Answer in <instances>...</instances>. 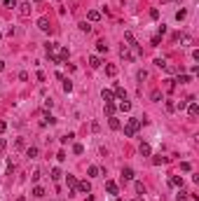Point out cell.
Segmentation results:
<instances>
[{
    "label": "cell",
    "instance_id": "1",
    "mask_svg": "<svg viewBox=\"0 0 199 201\" xmlns=\"http://www.w3.org/2000/svg\"><path fill=\"white\" fill-rule=\"evenodd\" d=\"M143 124H141V119H138V117H129V119H126V124H124V136H136V131L138 129H141Z\"/></svg>",
    "mask_w": 199,
    "mask_h": 201
},
{
    "label": "cell",
    "instance_id": "2",
    "mask_svg": "<svg viewBox=\"0 0 199 201\" xmlns=\"http://www.w3.org/2000/svg\"><path fill=\"white\" fill-rule=\"evenodd\" d=\"M120 56L124 58V61H134V54L129 52V47H126V45H122V47H120Z\"/></svg>",
    "mask_w": 199,
    "mask_h": 201
},
{
    "label": "cell",
    "instance_id": "3",
    "mask_svg": "<svg viewBox=\"0 0 199 201\" xmlns=\"http://www.w3.org/2000/svg\"><path fill=\"white\" fill-rule=\"evenodd\" d=\"M77 190L82 192V194H89L91 192V182L89 180H82V182H77Z\"/></svg>",
    "mask_w": 199,
    "mask_h": 201
},
{
    "label": "cell",
    "instance_id": "4",
    "mask_svg": "<svg viewBox=\"0 0 199 201\" xmlns=\"http://www.w3.org/2000/svg\"><path fill=\"white\" fill-rule=\"evenodd\" d=\"M101 98H103L105 103H115V94H113L110 89H103V91H101Z\"/></svg>",
    "mask_w": 199,
    "mask_h": 201
},
{
    "label": "cell",
    "instance_id": "5",
    "mask_svg": "<svg viewBox=\"0 0 199 201\" xmlns=\"http://www.w3.org/2000/svg\"><path fill=\"white\" fill-rule=\"evenodd\" d=\"M99 19H101V12H96V10H89V12H87V21H89V24H96Z\"/></svg>",
    "mask_w": 199,
    "mask_h": 201
},
{
    "label": "cell",
    "instance_id": "6",
    "mask_svg": "<svg viewBox=\"0 0 199 201\" xmlns=\"http://www.w3.org/2000/svg\"><path fill=\"white\" fill-rule=\"evenodd\" d=\"M38 28L45 31V33L49 31V19H47V16H40V19H38Z\"/></svg>",
    "mask_w": 199,
    "mask_h": 201
},
{
    "label": "cell",
    "instance_id": "7",
    "mask_svg": "<svg viewBox=\"0 0 199 201\" xmlns=\"http://www.w3.org/2000/svg\"><path fill=\"white\" fill-rule=\"evenodd\" d=\"M66 182H68V187H70V194H75V190H77V180H75V175H66Z\"/></svg>",
    "mask_w": 199,
    "mask_h": 201
},
{
    "label": "cell",
    "instance_id": "8",
    "mask_svg": "<svg viewBox=\"0 0 199 201\" xmlns=\"http://www.w3.org/2000/svg\"><path fill=\"white\" fill-rule=\"evenodd\" d=\"M169 185L171 187H183V178H180V175H171V178H169Z\"/></svg>",
    "mask_w": 199,
    "mask_h": 201
},
{
    "label": "cell",
    "instance_id": "9",
    "mask_svg": "<svg viewBox=\"0 0 199 201\" xmlns=\"http://www.w3.org/2000/svg\"><path fill=\"white\" fill-rule=\"evenodd\" d=\"M19 14H21V16H28V14H31V2H21V5H19Z\"/></svg>",
    "mask_w": 199,
    "mask_h": 201
},
{
    "label": "cell",
    "instance_id": "10",
    "mask_svg": "<svg viewBox=\"0 0 199 201\" xmlns=\"http://www.w3.org/2000/svg\"><path fill=\"white\" fill-rule=\"evenodd\" d=\"M89 66H91V68H101V56H99V54H91V56H89Z\"/></svg>",
    "mask_w": 199,
    "mask_h": 201
},
{
    "label": "cell",
    "instance_id": "11",
    "mask_svg": "<svg viewBox=\"0 0 199 201\" xmlns=\"http://www.w3.org/2000/svg\"><path fill=\"white\" fill-rule=\"evenodd\" d=\"M108 126L113 129V131H117L122 124H120V119H117V117H108Z\"/></svg>",
    "mask_w": 199,
    "mask_h": 201
},
{
    "label": "cell",
    "instance_id": "12",
    "mask_svg": "<svg viewBox=\"0 0 199 201\" xmlns=\"http://www.w3.org/2000/svg\"><path fill=\"white\" fill-rule=\"evenodd\" d=\"M113 94H115V96H117V98H120V101H126V91L122 89L120 84H115V91H113Z\"/></svg>",
    "mask_w": 199,
    "mask_h": 201
},
{
    "label": "cell",
    "instance_id": "13",
    "mask_svg": "<svg viewBox=\"0 0 199 201\" xmlns=\"http://www.w3.org/2000/svg\"><path fill=\"white\" fill-rule=\"evenodd\" d=\"M115 112H117V105H115V103H105V115H108V117H115Z\"/></svg>",
    "mask_w": 199,
    "mask_h": 201
},
{
    "label": "cell",
    "instance_id": "14",
    "mask_svg": "<svg viewBox=\"0 0 199 201\" xmlns=\"http://www.w3.org/2000/svg\"><path fill=\"white\" fill-rule=\"evenodd\" d=\"M122 178H124V180H134V169L124 166V169H122Z\"/></svg>",
    "mask_w": 199,
    "mask_h": 201
},
{
    "label": "cell",
    "instance_id": "15",
    "mask_svg": "<svg viewBox=\"0 0 199 201\" xmlns=\"http://www.w3.org/2000/svg\"><path fill=\"white\" fill-rule=\"evenodd\" d=\"M59 61H61V63L68 61V49H66V47H59Z\"/></svg>",
    "mask_w": 199,
    "mask_h": 201
},
{
    "label": "cell",
    "instance_id": "16",
    "mask_svg": "<svg viewBox=\"0 0 199 201\" xmlns=\"http://www.w3.org/2000/svg\"><path fill=\"white\" fill-rule=\"evenodd\" d=\"M188 112H190V117H197V115H199V105L194 103V101H192V103L188 105Z\"/></svg>",
    "mask_w": 199,
    "mask_h": 201
},
{
    "label": "cell",
    "instance_id": "17",
    "mask_svg": "<svg viewBox=\"0 0 199 201\" xmlns=\"http://www.w3.org/2000/svg\"><path fill=\"white\" fill-rule=\"evenodd\" d=\"M105 190H108L110 194H117V182L115 180H108V182H105Z\"/></svg>",
    "mask_w": 199,
    "mask_h": 201
},
{
    "label": "cell",
    "instance_id": "18",
    "mask_svg": "<svg viewBox=\"0 0 199 201\" xmlns=\"http://www.w3.org/2000/svg\"><path fill=\"white\" fill-rule=\"evenodd\" d=\"M63 79V91H66V94H70V91H73V82H70L68 77H61Z\"/></svg>",
    "mask_w": 199,
    "mask_h": 201
},
{
    "label": "cell",
    "instance_id": "19",
    "mask_svg": "<svg viewBox=\"0 0 199 201\" xmlns=\"http://www.w3.org/2000/svg\"><path fill=\"white\" fill-rule=\"evenodd\" d=\"M54 122H56V119H54L52 115H45V117L40 119V126H47V124H54Z\"/></svg>",
    "mask_w": 199,
    "mask_h": 201
},
{
    "label": "cell",
    "instance_id": "20",
    "mask_svg": "<svg viewBox=\"0 0 199 201\" xmlns=\"http://www.w3.org/2000/svg\"><path fill=\"white\" fill-rule=\"evenodd\" d=\"M117 108H120L122 112H129V110H131V103H129V101H120V103H117Z\"/></svg>",
    "mask_w": 199,
    "mask_h": 201
},
{
    "label": "cell",
    "instance_id": "21",
    "mask_svg": "<svg viewBox=\"0 0 199 201\" xmlns=\"http://www.w3.org/2000/svg\"><path fill=\"white\" fill-rule=\"evenodd\" d=\"M38 152H40V150H38V148H35V145H31V148H28V150H26V154H28V159H35V157H38Z\"/></svg>",
    "mask_w": 199,
    "mask_h": 201
},
{
    "label": "cell",
    "instance_id": "22",
    "mask_svg": "<svg viewBox=\"0 0 199 201\" xmlns=\"http://www.w3.org/2000/svg\"><path fill=\"white\" fill-rule=\"evenodd\" d=\"M166 161H169V159H166V157H162V154L152 157V164H155V166H159V164H166Z\"/></svg>",
    "mask_w": 199,
    "mask_h": 201
},
{
    "label": "cell",
    "instance_id": "23",
    "mask_svg": "<svg viewBox=\"0 0 199 201\" xmlns=\"http://www.w3.org/2000/svg\"><path fill=\"white\" fill-rule=\"evenodd\" d=\"M33 196H38V199H42V196H45V190H42L40 185H35V187H33Z\"/></svg>",
    "mask_w": 199,
    "mask_h": 201
},
{
    "label": "cell",
    "instance_id": "24",
    "mask_svg": "<svg viewBox=\"0 0 199 201\" xmlns=\"http://www.w3.org/2000/svg\"><path fill=\"white\" fill-rule=\"evenodd\" d=\"M96 49H99V54H103V52H108V45H105L103 40H99V42H96Z\"/></svg>",
    "mask_w": 199,
    "mask_h": 201
},
{
    "label": "cell",
    "instance_id": "25",
    "mask_svg": "<svg viewBox=\"0 0 199 201\" xmlns=\"http://www.w3.org/2000/svg\"><path fill=\"white\" fill-rule=\"evenodd\" d=\"M87 173H89V178H96V175L101 173V169H99V166H89V171H87Z\"/></svg>",
    "mask_w": 199,
    "mask_h": 201
},
{
    "label": "cell",
    "instance_id": "26",
    "mask_svg": "<svg viewBox=\"0 0 199 201\" xmlns=\"http://www.w3.org/2000/svg\"><path fill=\"white\" fill-rule=\"evenodd\" d=\"M105 73H108L110 77H115L117 75V66H105Z\"/></svg>",
    "mask_w": 199,
    "mask_h": 201
},
{
    "label": "cell",
    "instance_id": "27",
    "mask_svg": "<svg viewBox=\"0 0 199 201\" xmlns=\"http://www.w3.org/2000/svg\"><path fill=\"white\" fill-rule=\"evenodd\" d=\"M190 79H192L190 75H180V73H178V79H176V82H180V84H188Z\"/></svg>",
    "mask_w": 199,
    "mask_h": 201
},
{
    "label": "cell",
    "instance_id": "28",
    "mask_svg": "<svg viewBox=\"0 0 199 201\" xmlns=\"http://www.w3.org/2000/svg\"><path fill=\"white\" fill-rule=\"evenodd\" d=\"M61 169H52V180H61Z\"/></svg>",
    "mask_w": 199,
    "mask_h": 201
},
{
    "label": "cell",
    "instance_id": "29",
    "mask_svg": "<svg viewBox=\"0 0 199 201\" xmlns=\"http://www.w3.org/2000/svg\"><path fill=\"white\" fill-rule=\"evenodd\" d=\"M80 31L89 33V31H91V24H89V21H82V24H80Z\"/></svg>",
    "mask_w": 199,
    "mask_h": 201
},
{
    "label": "cell",
    "instance_id": "30",
    "mask_svg": "<svg viewBox=\"0 0 199 201\" xmlns=\"http://www.w3.org/2000/svg\"><path fill=\"white\" fill-rule=\"evenodd\" d=\"M185 16H188V10H178L176 12V19H178V21H183Z\"/></svg>",
    "mask_w": 199,
    "mask_h": 201
},
{
    "label": "cell",
    "instance_id": "31",
    "mask_svg": "<svg viewBox=\"0 0 199 201\" xmlns=\"http://www.w3.org/2000/svg\"><path fill=\"white\" fill-rule=\"evenodd\" d=\"M150 152H152V150H150V145H148V143H143V145H141V154H145V157H148Z\"/></svg>",
    "mask_w": 199,
    "mask_h": 201
},
{
    "label": "cell",
    "instance_id": "32",
    "mask_svg": "<svg viewBox=\"0 0 199 201\" xmlns=\"http://www.w3.org/2000/svg\"><path fill=\"white\" fill-rule=\"evenodd\" d=\"M75 138V133H66V136H61V143H70Z\"/></svg>",
    "mask_w": 199,
    "mask_h": 201
},
{
    "label": "cell",
    "instance_id": "33",
    "mask_svg": "<svg viewBox=\"0 0 199 201\" xmlns=\"http://www.w3.org/2000/svg\"><path fill=\"white\" fill-rule=\"evenodd\" d=\"M2 5L10 7V10H14V7H16V0H2Z\"/></svg>",
    "mask_w": 199,
    "mask_h": 201
},
{
    "label": "cell",
    "instance_id": "34",
    "mask_svg": "<svg viewBox=\"0 0 199 201\" xmlns=\"http://www.w3.org/2000/svg\"><path fill=\"white\" fill-rule=\"evenodd\" d=\"M150 98H152V101H162V91H159V89H155V91H152V96H150Z\"/></svg>",
    "mask_w": 199,
    "mask_h": 201
},
{
    "label": "cell",
    "instance_id": "35",
    "mask_svg": "<svg viewBox=\"0 0 199 201\" xmlns=\"http://www.w3.org/2000/svg\"><path fill=\"white\" fill-rule=\"evenodd\" d=\"M73 152H75V154H82V152H84V148H82L80 143H75V145H73Z\"/></svg>",
    "mask_w": 199,
    "mask_h": 201
},
{
    "label": "cell",
    "instance_id": "36",
    "mask_svg": "<svg viewBox=\"0 0 199 201\" xmlns=\"http://www.w3.org/2000/svg\"><path fill=\"white\" fill-rule=\"evenodd\" d=\"M136 192L138 194H145V185H143V182H136Z\"/></svg>",
    "mask_w": 199,
    "mask_h": 201
},
{
    "label": "cell",
    "instance_id": "37",
    "mask_svg": "<svg viewBox=\"0 0 199 201\" xmlns=\"http://www.w3.org/2000/svg\"><path fill=\"white\" fill-rule=\"evenodd\" d=\"M155 66H157V68H164V66H166V61H164V58H155Z\"/></svg>",
    "mask_w": 199,
    "mask_h": 201
},
{
    "label": "cell",
    "instance_id": "38",
    "mask_svg": "<svg viewBox=\"0 0 199 201\" xmlns=\"http://www.w3.org/2000/svg\"><path fill=\"white\" fill-rule=\"evenodd\" d=\"M166 110H169V112L176 110V103H173V101H166Z\"/></svg>",
    "mask_w": 199,
    "mask_h": 201
},
{
    "label": "cell",
    "instance_id": "39",
    "mask_svg": "<svg viewBox=\"0 0 199 201\" xmlns=\"http://www.w3.org/2000/svg\"><path fill=\"white\" fill-rule=\"evenodd\" d=\"M150 19H159V10H155V7H152V10H150Z\"/></svg>",
    "mask_w": 199,
    "mask_h": 201
},
{
    "label": "cell",
    "instance_id": "40",
    "mask_svg": "<svg viewBox=\"0 0 199 201\" xmlns=\"http://www.w3.org/2000/svg\"><path fill=\"white\" fill-rule=\"evenodd\" d=\"M40 175H42V173H40V171H33V175H31V180H33V182H38V180H40Z\"/></svg>",
    "mask_w": 199,
    "mask_h": 201
},
{
    "label": "cell",
    "instance_id": "41",
    "mask_svg": "<svg viewBox=\"0 0 199 201\" xmlns=\"http://www.w3.org/2000/svg\"><path fill=\"white\" fill-rule=\"evenodd\" d=\"M176 201H188V194H185V192H178V196H176Z\"/></svg>",
    "mask_w": 199,
    "mask_h": 201
},
{
    "label": "cell",
    "instance_id": "42",
    "mask_svg": "<svg viewBox=\"0 0 199 201\" xmlns=\"http://www.w3.org/2000/svg\"><path fill=\"white\" fill-rule=\"evenodd\" d=\"M5 148H7V140H5V138H0V154L5 152Z\"/></svg>",
    "mask_w": 199,
    "mask_h": 201
},
{
    "label": "cell",
    "instance_id": "43",
    "mask_svg": "<svg viewBox=\"0 0 199 201\" xmlns=\"http://www.w3.org/2000/svg\"><path fill=\"white\" fill-rule=\"evenodd\" d=\"M190 101V98H188ZM188 101H178V105H176V108H178V110H183V108H188Z\"/></svg>",
    "mask_w": 199,
    "mask_h": 201
},
{
    "label": "cell",
    "instance_id": "44",
    "mask_svg": "<svg viewBox=\"0 0 199 201\" xmlns=\"http://www.w3.org/2000/svg\"><path fill=\"white\" fill-rule=\"evenodd\" d=\"M159 42H162V37H159V35H155V37H152V47H157Z\"/></svg>",
    "mask_w": 199,
    "mask_h": 201
},
{
    "label": "cell",
    "instance_id": "45",
    "mask_svg": "<svg viewBox=\"0 0 199 201\" xmlns=\"http://www.w3.org/2000/svg\"><path fill=\"white\" fill-rule=\"evenodd\" d=\"M7 131V122H0V133H5Z\"/></svg>",
    "mask_w": 199,
    "mask_h": 201
},
{
    "label": "cell",
    "instance_id": "46",
    "mask_svg": "<svg viewBox=\"0 0 199 201\" xmlns=\"http://www.w3.org/2000/svg\"><path fill=\"white\" fill-rule=\"evenodd\" d=\"M2 70H5V61H0V73H2Z\"/></svg>",
    "mask_w": 199,
    "mask_h": 201
},
{
    "label": "cell",
    "instance_id": "47",
    "mask_svg": "<svg viewBox=\"0 0 199 201\" xmlns=\"http://www.w3.org/2000/svg\"><path fill=\"white\" fill-rule=\"evenodd\" d=\"M33 2H42V0H33Z\"/></svg>",
    "mask_w": 199,
    "mask_h": 201
},
{
    "label": "cell",
    "instance_id": "48",
    "mask_svg": "<svg viewBox=\"0 0 199 201\" xmlns=\"http://www.w3.org/2000/svg\"><path fill=\"white\" fill-rule=\"evenodd\" d=\"M24 2H26V0H24Z\"/></svg>",
    "mask_w": 199,
    "mask_h": 201
}]
</instances>
